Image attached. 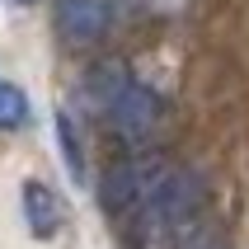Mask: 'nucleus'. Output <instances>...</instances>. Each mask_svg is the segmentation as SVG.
I'll return each instance as SVG.
<instances>
[{
    "mask_svg": "<svg viewBox=\"0 0 249 249\" xmlns=\"http://www.w3.org/2000/svg\"><path fill=\"white\" fill-rule=\"evenodd\" d=\"M127 80H132V75H127V66H123V61H99V66L85 75V99H89L94 108H108Z\"/></svg>",
    "mask_w": 249,
    "mask_h": 249,
    "instance_id": "nucleus-4",
    "label": "nucleus"
},
{
    "mask_svg": "<svg viewBox=\"0 0 249 249\" xmlns=\"http://www.w3.org/2000/svg\"><path fill=\"white\" fill-rule=\"evenodd\" d=\"M108 118H113V127H118V137H123L127 146H146V141L165 127V99L151 94L146 85L127 80L123 89H118V99L108 104Z\"/></svg>",
    "mask_w": 249,
    "mask_h": 249,
    "instance_id": "nucleus-1",
    "label": "nucleus"
},
{
    "mask_svg": "<svg viewBox=\"0 0 249 249\" xmlns=\"http://www.w3.org/2000/svg\"><path fill=\"white\" fill-rule=\"evenodd\" d=\"M113 24V0H56V33L71 47L99 42Z\"/></svg>",
    "mask_w": 249,
    "mask_h": 249,
    "instance_id": "nucleus-2",
    "label": "nucleus"
},
{
    "mask_svg": "<svg viewBox=\"0 0 249 249\" xmlns=\"http://www.w3.org/2000/svg\"><path fill=\"white\" fill-rule=\"evenodd\" d=\"M19 207H24V226L33 240H52L56 231H61V197L47 188L42 179H28L24 188H19Z\"/></svg>",
    "mask_w": 249,
    "mask_h": 249,
    "instance_id": "nucleus-3",
    "label": "nucleus"
},
{
    "mask_svg": "<svg viewBox=\"0 0 249 249\" xmlns=\"http://www.w3.org/2000/svg\"><path fill=\"white\" fill-rule=\"evenodd\" d=\"M19 5H28V0H19Z\"/></svg>",
    "mask_w": 249,
    "mask_h": 249,
    "instance_id": "nucleus-8",
    "label": "nucleus"
},
{
    "mask_svg": "<svg viewBox=\"0 0 249 249\" xmlns=\"http://www.w3.org/2000/svg\"><path fill=\"white\" fill-rule=\"evenodd\" d=\"M56 141H61V155L71 165V179H85V160H80V141H75V127H71L66 113H56Z\"/></svg>",
    "mask_w": 249,
    "mask_h": 249,
    "instance_id": "nucleus-6",
    "label": "nucleus"
},
{
    "mask_svg": "<svg viewBox=\"0 0 249 249\" xmlns=\"http://www.w3.org/2000/svg\"><path fill=\"white\" fill-rule=\"evenodd\" d=\"M188 249H226V240L216 235V231H212V221L202 226V231H197L193 240H188Z\"/></svg>",
    "mask_w": 249,
    "mask_h": 249,
    "instance_id": "nucleus-7",
    "label": "nucleus"
},
{
    "mask_svg": "<svg viewBox=\"0 0 249 249\" xmlns=\"http://www.w3.org/2000/svg\"><path fill=\"white\" fill-rule=\"evenodd\" d=\"M28 123V94L19 85H5L0 80V132H10V127H24Z\"/></svg>",
    "mask_w": 249,
    "mask_h": 249,
    "instance_id": "nucleus-5",
    "label": "nucleus"
}]
</instances>
